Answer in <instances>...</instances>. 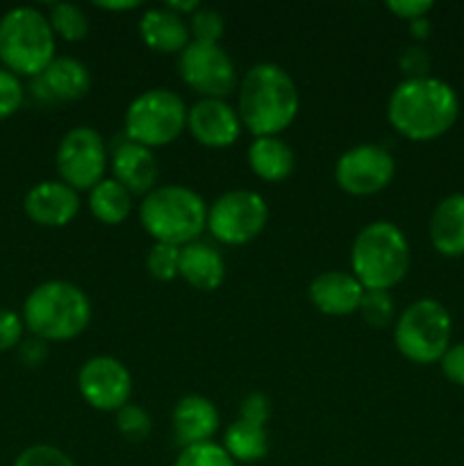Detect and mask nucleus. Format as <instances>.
I'll return each instance as SVG.
<instances>
[{
  "label": "nucleus",
  "instance_id": "1",
  "mask_svg": "<svg viewBox=\"0 0 464 466\" xmlns=\"http://www.w3.org/2000/svg\"><path fill=\"white\" fill-rule=\"evenodd\" d=\"M459 116V98L439 77H405L387 100V118L398 135L430 141L446 135Z\"/></svg>",
  "mask_w": 464,
  "mask_h": 466
},
{
  "label": "nucleus",
  "instance_id": "2",
  "mask_svg": "<svg viewBox=\"0 0 464 466\" xmlns=\"http://www.w3.org/2000/svg\"><path fill=\"white\" fill-rule=\"evenodd\" d=\"M300 107L298 86L282 66L259 62L246 71L239 86L241 126L255 137H277L294 123Z\"/></svg>",
  "mask_w": 464,
  "mask_h": 466
},
{
  "label": "nucleus",
  "instance_id": "3",
  "mask_svg": "<svg viewBox=\"0 0 464 466\" xmlns=\"http://www.w3.org/2000/svg\"><path fill=\"white\" fill-rule=\"evenodd\" d=\"M89 321V299L80 287L66 280H48L35 287L23 303V323L36 339H76Z\"/></svg>",
  "mask_w": 464,
  "mask_h": 466
},
{
  "label": "nucleus",
  "instance_id": "4",
  "mask_svg": "<svg viewBox=\"0 0 464 466\" xmlns=\"http://www.w3.org/2000/svg\"><path fill=\"white\" fill-rule=\"evenodd\" d=\"M139 221L155 241L182 248L207 228V205L189 187L159 185L141 200Z\"/></svg>",
  "mask_w": 464,
  "mask_h": 466
},
{
  "label": "nucleus",
  "instance_id": "5",
  "mask_svg": "<svg viewBox=\"0 0 464 466\" xmlns=\"http://www.w3.org/2000/svg\"><path fill=\"white\" fill-rule=\"evenodd\" d=\"M409 244L391 221H373L358 232L350 248V267L364 289L389 291L409 271Z\"/></svg>",
  "mask_w": 464,
  "mask_h": 466
},
{
  "label": "nucleus",
  "instance_id": "6",
  "mask_svg": "<svg viewBox=\"0 0 464 466\" xmlns=\"http://www.w3.org/2000/svg\"><path fill=\"white\" fill-rule=\"evenodd\" d=\"M55 59V32L45 14L14 7L0 18V62L14 76L36 77Z\"/></svg>",
  "mask_w": 464,
  "mask_h": 466
},
{
  "label": "nucleus",
  "instance_id": "7",
  "mask_svg": "<svg viewBox=\"0 0 464 466\" xmlns=\"http://www.w3.org/2000/svg\"><path fill=\"white\" fill-rule=\"evenodd\" d=\"M453 335V319L449 309L435 299L414 300L403 309L394 328L398 353L414 364L439 362L449 350Z\"/></svg>",
  "mask_w": 464,
  "mask_h": 466
},
{
  "label": "nucleus",
  "instance_id": "8",
  "mask_svg": "<svg viewBox=\"0 0 464 466\" xmlns=\"http://www.w3.org/2000/svg\"><path fill=\"white\" fill-rule=\"evenodd\" d=\"M123 127L127 139L146 148L168 146L187 127V105L176 91L166 86L148 89L127 105Z\"/></svg>",
  "mask_w": 464,
  "mask_h": 466
},
{
  "label": "nucleus",
  "instance_id": "9",
  "mask_svg": "<svg viewBox=\"0 0 464 466\" xmlns=\"http://www.w3.org/2000/svg\"><path fill=\"white\" fill-rule=\"evenodd\" d=\"M268 223V205L253 189H232L207 208V230L227 246H244L259 237Z\"/></svg>",
  "mask_w": 464,
  "mask_h": 466
},
{
  "label": "nucleus",
  "instance_id": "10",
  "mask_svg": "<svg viewBox=\"0 0 464 466\" xmlns=\"http://www.w3.org/2000/svg\"><path fill=\"white\" fill-rule=\"evenodd\" d=\"M55 167L64 185L76 191H91L100 180H105L107 168V144L103 135L89 126L68 130L57 146Z\"/></svg>",
  "mask_w": 464,
  "mask_h": 466
},
{
  "label": "nucleus",
  "instance_id": "11",
  "mask_svg": "<svg viewBox=\"0 0 464 466\" xmlns=\"http://www.w3.org/2000/svg\"><path fill=\"white\" fill-rule=\"evenodd\" d=\"M177 71L185 85L203 98H221L232 94L237 85V68L221 44L189 41L177 57Z\"/></svg>",
  "mask_w": 464,
  "mask_h": 466
},
{
  "label": "nucleus",
  "instance_id": "12",
  "mask_svg": "<svg viewBox=\"0 0 464 466\" xmlns=\"http://www.w3.org/2000/svg\"><path fill=\"white\" fill-rule=\"evenodd\" d=\"M396 176V159L378 144H358L335 164V182L350 196H373Z\"/></svg>",
  "mask_w": 464,
  "mask_h": 466
},
{
  "label": "nucleus",
  "instance_id": "13",
  "mask_svg": "<svg viewBox=\"0 0 464 466\" xmlns=\"http://www.w3.org/2000/svg\"><path fill=\"white\" fill-rule=\"evenodd\" d=\"M77 390L86 405L100 412L116 414L130 400L132 376L121 360L112 355H96L80 367Z\"/></svg>",
  "mask_w": 464,
  "mask_h": 466
},
{
  "label": "nucleus",
  "instance_id": "14",
  "mask_svg": "<svg viewBox=\"0 0 464 466\" xmlns=\"http://www.w3.org/2000/svg\"><path fill=\"white\" fill-rule=\"evenodd\" d=\"M187 130L207 148H227L241 135V118L221 98H200L187 107Z\"/></svg>",
  "mask_w": 464,
  "mask_h": 466
},
{
  "label": "nucleus",
  "instance_id": "15",
  "mask_svg": "<svg viewBox=\"0 0 464 466\" xmlns=\"http://www.w3.org/2000/svg\"><path fill=\"white\" fill-rule=\"evenodd\" d=\"M27 218L45 228H62L80 212V196L62 180H45L32 187L23 200Z\"/></svg>",
  "mask_w": 464,
  "mask_h": 466
},
{
  "label": "nucleus",
  "instance_id": "16",
  "mask_svg": "<svg viewBox=\"0 0 464 466\" xmlns=\"http://www.w3.org/2000/svg\"><path fill=\"white\" fill-rule=\"evenodd\" d=\"M35 80L36 98L44 103H73L89 94L91 73L80 59L55 57Z\"/></svg>",
  "mask_w": 464,
  "mask_h": 466
},
{
  "label": "nucleus",
  "instance_id": "17",
  "mask_svg": "<svg viewBox=\"0 0 464 466\" xmlns=\"http://www.w3.org/2000/svg\"><path fill=\"white\" fill-rule=\"evenodd\" d=\"M112 173L130 194L146 196L157 187L159 164L153 150L126 137L112 148Z\"/></svg>",
  "mask_w": 464,
  "mask_h": 466
},
{
  "label": "nucleus",
  "instance_id": "18",
  "mask_svg": "<svg viewBox=\"0 0 464 466\" xmlns=\"http://www.w3.org/2000/svg\"><path fill=\"white\" fill-rule=\"evenodd\" d=\"M364 287L348 271L318 273L309 282V300L318 312L328 317H348L358 312L362 303Z\"/></svg>",
  "mask_w": 464,
  "mask_h": 466
},
{
  "label": "nucleus",
  "instance_id": "19",
  "mask_svg": "<svg viewBox=\"0 0 464 466\" xmlns=\"http://www.w3.org/2000/svg\"><path fill=\"white\" fill-rule=\"evenodd\" d=\"M173 437L182 449L212 441L218 431V410L209 399L200 394H189L177 400L173 408Z\"/></svg>",
  "mask_w": 464,
  "mask_h": 466
},
{
  "label": "nucleus",
  "instance_id": "20",
  "mask_svg": "<svg viewBox=\"0 0 464 466\" xmlns=\"http://www.w3.org/2000/svg\"><path fill=\"white\" fill-rule=\"evenodd\" d=\"M139 35L148 48L157 53H182L189 46V23L173 9L153 7L146 9L139 18Z\"/></svg>",
  "mask_w": 464,
  "mask_h": 466
},
{
  "label": "nucleus",
  "instance_id": "21",
  "mask_svg": "<svg viewBox=\"0 0 464 466\" xmlns=\"http://www.w3.org/2000/svg\"><path fill=\"white\" fill-rule=\"evenodd\" d=\"M180 278L198 291H214L226 280V259L214 246L194 241L180 248Z\"/></svg>",
  "mask_w": 464,
  "mask_h": 466
},
{
  "label": "nucleus",
  "instance_id": "22",
  "mask_svg": "<svg viewBox=\"0 0 464 466\" xmlns=\"http://www.w3.org/2000/svg\"><path fill=\"white\" fill-rule=\"evenodd\" d=\"M430 241L446 258L464 255V194H450L430 217Z\"/></svg>",
  "mask_w": 464,
  "mask_h": 466
},
{
  "label": "nucleus",
  "instance_id": "23",
  "mask_svg": "<svg viewBox=\"0 0 464 466\" xmlns=\"http://www.w3.org/2000/svg\"><path fill=\"white\" fill-rule=\"evenodd\" d=\"M294 150L280 137H255L248 148V167L267 182H280L294 171Z\"/></svg>",
  "mask_w": 464,
  "mask_h": 466
},
{
  "label": "nucleus",
  "instance_id": "24",
  "mask_svg": "<svg viewBox=\"0 0 464 466\" xmlns=\"http://www.w3.org/2000/svg\"><path fill=\"white\" fill-rule=\"evenodd\" d=\"M89 209L105 226H118L132 212V194L114 177H105L89 191Z\"/></svg>",
  "mask_w": 464,
  "mask_h": 466
},
{
  "label": "nucleus",
  "instance_id": "25",
  "mask_svg": "<svg viewBox=\"0 0 464 466\" xmlns=\"http://www.w3.org/2000/svg\"><path fill=\"white\" fill-rule=\"evenodd\" d=\"M223 449L235 462H259L268 453L267 428L237 419L223 435Z\"/></svg>",
  "mask_w": 464,
  "mask_h": 466
},
{
  "label": "nucleus",
  "instance_id": "26",
  "mask_svg": "<svg viewBox=\"0 0 464 466\" xmlns=\"http://www.w3.org/2000/svg\"><path fill=\"white\" fill-rule=\"evenodd\" d=\"M48 21L55 36H62L66 41H82L89 32V18L82 12V7L73 3H55L50 7Z\"/></svg>",
  "mask_w": 464,
  "mask_h": 466
},
{
  "label": "nucleus",
  "instance_id": "27",
  "mask_svg": "<svg viewBox=\"0 0 464 466\" xmlns=\"http://www.w3.org/2000/svg\"><path fill=\"white\" fill-rule=\"evenodd\" d=\"M148 273L159 282H171L180 276V248L173 244H159L155 241L153 248L146 258Z\"/></svg>",
  "mask_w": 464,
  "mask_h": 466
},
{
  "label": "nucleus",
  "instance_id": "28",
  "mask_svg": "<svg viewBox=\"0 0 464 466\" xmlns=\"http://www.w3.org/2000/svg\"><path fill=\"white\" fill-rule=\"evenodd\" d=\"M173 466H237L221 444L205 441V444L187 446L180 451Z\"/></svg>",
  "mask_w": 464,
  "mask_h": 466
},
{
  "label": "nucleus",
  "instance_id": "29",
  "mask_svg": "<svg viewBox=\"0 0 464 466\" xmlns=\"http://www.w3.org/2000/svg\"><path fill=\"white\" fill-rule=\"evenodd\" d=\"M226 32V21L221 12L212 7L196 9L189 16V35L191 41H203V44H218V39Z\"/></svg>",
  "mask_w": 464,
  "mask_h": 466
},
{
  "label": "nucleus",
  "instance_id": "30",
  "mask_svg": "<svg viewBox=\"0 0 464 466\" xmlns=\"http://www.w3.org/2000/svg\"><path fill=\"white\" fill-rule=\"evenodd\" d=\"M359 314H362L368 326L385 328L394 319V299H391L389 291L364 289Z\"/></svg>",
  "mask_w": 464,
  "mask_h": 466
},
{
  "label": "nucleus",
  "instance_id": "31",
  "mask_svg": "<svg viewBox=\"0 0 464 466\" xmlns=\"http://www.w3.org/2000/svg\"><path fill=\"white\" fill-rule=\"evenodd\" d=\"M150 428H153L150 414L144 408H139V405L127 403L116 412V431L126 440L144 441L150 435Z\"/></svg>",
  "mask_w": 464,
  "mask_h": 466
},
{
  "label": "nucleus",
  "instance_id": "32",
  "mask_svg": "<svg viewBox=\"0 0 464 466\" xmlns=\"http://www.w3.org/2000/svg\"><path fill=\"white\" fill-rule=\"evenodd\" d=\"M14 466H76V462L57 446L35 444L18 455Z\"/></svg>",
  "mask_w": 464,
  "mask_h": 466
},
{
  "label": "nucleus",
  "instance_id": "33",
  "mask_svg": "<svg viewBox=\"0 0 464 466\" xmlns=\"http://www.w3.org/2000/svg\"><path fill=\"white\" fill-rule=\"evenodd\" d=\"M23 105L21 77L0 66V118L16 114Z\"/></svg>",
  "mask_w": 464,
  "mask_h": 466
},
{
  "label": "nucleus",
  "instance_id": "34",
  "mask_svg": "<svg viewBox=\"0 0 464 466\" xmlns=\"http://www.w3.org/2000/svg\"><path fill=\"white\" fill-rule=\"evenodd\" d=\"M268 417H271V400H268V396L264 391H250V394H246L241 399L239 419L267 428Z\"/></svg>",
  "mask_w": 464,
  "mask_h": 466
},
{
  "label": "nucleus",
  "instance_id": "35",
  "mask_svg": "<svg viewBox=\"0 0 464 466\" xmlns=\"http://www.w3.org/2000/svg\"><path fill=\"white\" fill-rule=\"evenodd\" d=\"M23 328H25L23 317H18L12 309L0 308V353L16 349L21 344Z\"/></svg>",
  "mask_w": 464,
  "mask_h": 466
},
{
  "label": "nucleus",
  "instance_id": "36",
  "mask_svg": "<svg viewBox=\"0 0 464 466\" xmlns=\"http://www.w3.org/2000/svg\"><path fill=\"white\" fill-rule=\"evenodd\" d=\"M398 66L405 77H426L430 73V55L423 46H408L400 53Z\"/></svg>",
  "mask_w": 464,
  "mask_h": 466
},
{
  "label": "nucleus",
  "instance_id": "37",
  "mask_svg": "<svg viewBox=\"0 0 464 466\" xmlns=\"http://www.w3.org/2000/svg\"><path fill=\"white\" fill-rule=\"evenodd\" d=\"M439 364L446 380H450L458 387H464V344L449 346V350L441 355Z\"/></svg>",
  "mask_w": 464,
  "mask_h": 466
},
{
  "label": "nucleus",
  "instance_id": "38",
  "mask_svg": "<svg viewBox=\"0 0 464 466\" xmlns=\"http://www.w3.org/2000/svg\"><path fill=\"white\" fill-rule=\"evenodd\" d=\"M435 7L432 0H389L387 9L391 14H396L398 18H405L408 23L419 21V18H426V14Z\"/></svg>",
  "mask_w": 464,
  "mask_h": 466
},
{
  "label": "nucleus",
  "instance_id": "39",
  "mask_svg": "<svg viewBox=\"0 0 464 466\" xmlns=\"http://www.w3.org/2000/svg\"><path fill=\"white\" fill-rule=\"evenodd\" d=\"M48 358V346L44 339H30L21 346V360L27 367H39L44 364V360Z\"/></svg>",
  "mask_w": 464,
  "mask_h": 466
},
{
  "label": "nucleus",
  "instance_id": "40",
  "mask_svg": "<svg viewBox=\"0 0 464 466\" xmlns=\"http://www.w3.org/2000/svg\"><path fill=\"white\" fill-rule=\"evenodd\" d=\"M166 7L180 16H191L196 9H200V3L198 0H171V3H166Z\"/></svg>",
  "mask_w": 464,
  "mask_h": 466
},
{
  "label": "nucleus",
  "instance_id": "41",
  "mask_svg": "<svg viewBox=\"0 0 464 466\" xmlns=\"http://www.w3.org/2000/svg\"><path fill=\"white\" fill-rule=\"evenodd\" d=\"M96 7L107 9V12H127V9L139 7V3L136 0H114V3L105 0V3H96Z\"/></svg>",
  "mask_w": 464,
  "mask_h": 466
},
{
  "label": "nucleus",
  "instance_id": "42",
  "mask_svg": "<svg viewBox=\"0 0 464 466\" xmlns=\"http://www.w3.org/2000/svg\"><path fill=\"white\" fill-rule=\"evenodd\" d=\"M409 32H412L417 39H426L430 35V21L428 18H419V21L409 23Z\"/></svg>",
  "mask_w": 464,
  "mask_h": 466
}]
</instances>
